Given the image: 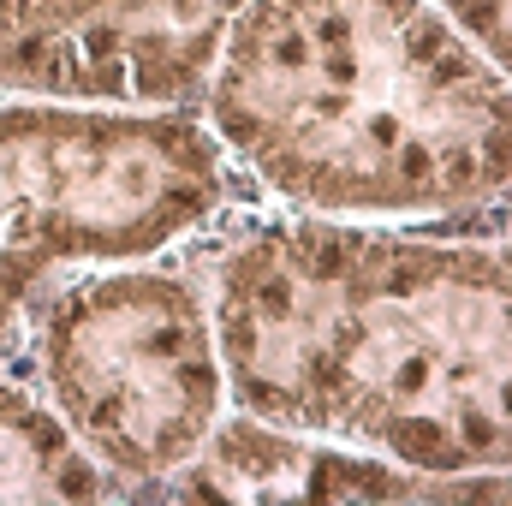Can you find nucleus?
Returning <instances> with one entry per match:
<instances>
[{
    "instance_id": "f257e3e1",
    "label": "nucleus",
    "mask_w": 512,
    "mask_h": 506,
    "mask_svg": "<svg viewBox=\"0 0 512 506\" xmlns=\"http://www.w3.org/2000/svg\"><path fill=\"white\" fill-rule=\"evenodd\" d=\"M185 262L239 411L417 471H507V233L245 197Z\"/></svg>"
},
{
    "instance_id": "39448f33",
    "label": "nucleus",
    "mask_w": 512,
    "mask_h": 506,
    "mask_svg": "<svg viewBox=\"0 0 512 506\" xmlns=\"http://www.w3.org/2000/svg\"><path fill=\"white\" fill-rule=\"evenodd\" d=\"M245 0H0V96L197 108Z\"/></svg>"
},
{
    "instance_id": "7ed1b4c3",
    "label": "nucleus",
    "mask_w": 512,
    "mask_h": 506,
    "mask_svg": "<svg viewBox=\"0 0 512 506\" xmlns=\"http://www.w3.org/2000/svg\"><path fill=\"white\" fill-rule=\"evenodd\" d=\"M245 197L197 108L0 96V364L60 280L185 251Z\"/></svg>"
},
{
    "instance_id": "20e7f679",
    "label": "nucleus",
    "mask_w": 512,
    "mask_h": 506,
    "mask_svg": "<svg viewBox=\"0 0 512 506\" xmlns=\"http://www.w3.org/2000/svg\"><path fill=\"white\" fill-rule=\"evenodd\" d=\"M18 352L114 495H155L233 405L185 251L60 280L30 310Z\"/></svg>"
},
{
    "instance_id": "0eeeda50",
    "label": "nucleus",
    "mask_w": 512,
    "mask_h": 506,
    "mask_svg": "<svg viewBox=\"0 0 512 506\" xmlns=\"http://www.w3.org/2000/svg\"><path fill=\"white\" fill-rule=\"evenodd\" d=\"M108 471L12 358L0 364V501H108Z\"/></svg>"
},
{
    "instance_id": "6e6552de",
    "label": "nucleus",
    "mask_w": 512,
    "mask_h": 506,
    "mask_svg": "<svg viewBox=\"0 0 512 506\" xmlns=\"http://www.w3.org/2000/svg\"><path fill=\"white\" fill-rule=\"evenodd\" d=\"M447 18H453V30L471 42V48H483L495 66H507V48H512V12L507 0H435Z\"/></svg>"
},
{
    "instance_id": "423d86ee",
    "label": "nucleus",
    "mask_w": 512,
    "mask_h": 506,
    "mask_svg": "<svg viewBox=\"0 0 512 506\" xmlns=\"http://www.w3.org/2000/svg\"><path fill=\"white\" fill-rule=\"evenodd\" d=\"M155 495L167 501H239V506H447V501H507V471H417L387 453L304 435L286 423L221 411L197 459H185Z\"/></svg>"
},
{
    "instance_id": "f03ea898",
    "label": "nucleus",
    "mask_w": 512,
    "mask_h": 506,
    "mask_svg": "<svg viewBox=\"0 0 512 506\" xmlns=\"http://www.w3.org/2000/svg\"><path fill=\"white\" fill-rule=\"evenodd\" d=\"M197 114L256 203L507 233V66L435 0H245Z\"/></svg>"
}]
</instances>
